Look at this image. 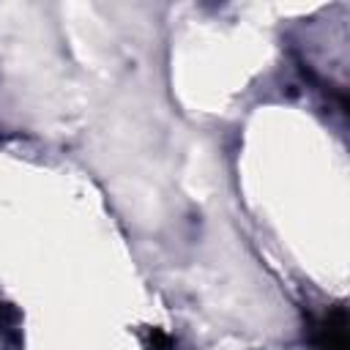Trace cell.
I'll return each instance as SVG.
<instances>
[{
    "label": "cell",
    "mask_w": 350,
    "mask_h": 350,
    "mask_svg": "<svg viewBox=\"0 0 350 350\" xmlns=\"http://www.w3.org/2000/svg\"><path fill=\"white\" fill-rule=\"evenodd\" d=\"M145 350H175V342H172V336L164 334L161 328H150V331H148Z\"/></svg>",
    "instance_id": "cell-2"
},
{
    "label": "cell",
    "mask_w": 350,
    "mask_h": 350,
    "mask_svg": "<svg viewBox=\"0 0 350 350\" xmlns=\"http://www.w3.org/2000/svg\"><path fill=\"white\" fill-rule=\"evenodd\" d=\"M0 334L3 336H16V312L0 301Z\"/></svg>",
    "instance_id": "cell-3"
},
{
    "label": "cell",
    "mask_w": 350,
    "mask_h": 350,
    "mask_svg": "<svg viewBox=\"0 0 350 350\" xmlns=\"http://www.w3.org/2000/svg\"><path fill=\"white\" fill-rule=\"evenodd\" d=\"M312 342L317 350H347V312L342 304L331 306L314 323Z\"/></svg>",
    "instance_id": "cell-1"
}]
</instances>
